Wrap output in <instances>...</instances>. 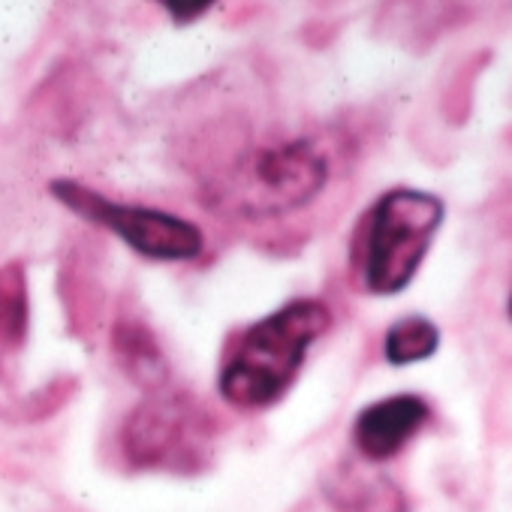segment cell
Returning a JSON list of instances; mask_svg holds the SVG:
<instances>
[{
	"label": "cell",
	"mask_w": 512,
	"mask_h": 512,
	"mask_svg": "<svg viewBox=\"0 0 512 512\" xmlns=\"http://www.w3.org/2000/svg\"><path fill=\"white\" fill-rule=\"evenodd\" d=\"M437 347H440V329L428 317H419V314L392 323L383 341L386 362L395 368L425 362L437 353Z\"/></svg>",
	"instance_id": "cell-6"
},
{
	"label": "cell",
	"mask_w": 512,
	"mask_h": 512,
	"mask_svg": "<svg viewBox=\"0 0 512 512\" xmlns=\"http://www.w3.org/2000/svg\"><path fill=\"white\" fill-rule=\"evenodd\" d=\"M163 7L178 22H193V19H199L202 13L211 10V4H181V0H172V4H163Z\"/></svg>",
	"instance_id": "cell-8"
},
{
	"label": "cell",
	"mask_w": 512,
	"mask_h": 512,
	"mask_svg": "<svg viewBox=\"0 0 512 512\" xmlns=\"http://www.w3.org/2000/svg\"><path fill=\"white\" fill-rule=\"evenodd\" d=\"M332 326V314L317 299H299L253 323L229 353L217 389L232 407L260 410L275 404L296 380L308 347Z\"/></svg>",
	"instance_id": "cell-1"
},
{
	"label": "cell",
	"mask_w": 512,
	"mask_h": 512,
	"mask_svg": "<svg viewBox=\"0 0 512 512\" xmlns=\"http://www.w3.org/2000/svg\"><path fill=\"white\" fill-rule=\"evenodd\" d=\"M431 410L422 395H389L365 410H359L353 422V443L368 461L395 458L428 422Z\"/></svg>",
	"instance_id": "cell-5"
},
{
	"label": "cell",
	"mask_w": 512,
	"mask_h": 512,
	"mask_svg": "<svg viewBox=\"0 0 512 512\" xmlns=\"http://www.w3.org/2000/svg\"><path fill=\"white\" fill-rule=\"evenodd\" d=\"M250 175L253 208L290 211L311 202L323 190L329 163L311 142H290L256 154L250 160Z\"/></svg>",
	"instance_id": "cell-4"
},
{
	"label": "cell",
	"mask_w": 512,
	"mask_h": 512,
	"mask_svg": "<svg viewBox=\"0 0 512 512\" xmlns=\"http://www.w3.org/2000/svg\"><path fill=\"white\" fill-rule=\"evenodd\" d=\"M509 320H512V296H509Z\"/></svg>",
	"instance_id": "cell-9"
},
{
	"label": "cell",
	"mask_w": 512,
	"mask_h": 512,
	"mask_svg": "<svg viewBox=\"0 0 512 512\" xmlns=\"http://www.w3.org/2000/svg\"><path fill=\"white\" fill-rule=\"evenodd\" d=\"M52 193L76 214L109 226L148 260H196L202 253V232L184 217L142 205H121L73 181H55Z\"/></svg>",
	"instance_id": "cell-3"
},
{
	"label": "cell",
	"mask_w": 512,
	"mask_h": 512,
	"mask_svg": "<svg viewBox=\"0 0 512 512\" xmlns=\"http://www.w3.org/2000/svg\"><path fill=\"white\" fill-rule=\"evenodd\" d=\"M28 299H25V281L22 269L10 266L0 272V362L7 356H16V350L25 341V320H28Z\"/></svg>",
	"instance_id": "cell-7"
},
{
	"label": "cell",
	"mask_w": 512,
	"mask_h": 512,
	"mask_svg": "<svg viewBox=\"0 0 512 512\" xmlns=\"http://www.w3.org/2000/svg\"><path fill=\"white\" fill-rule=\"evenodd\" d=\"M443 217L446 208L434 193L413 187L383 193L353 235L350 263L356 287L368 296H398L407 290Z\"/></svg>",
	"instance_id": "cell-2"
}]
</instances>
